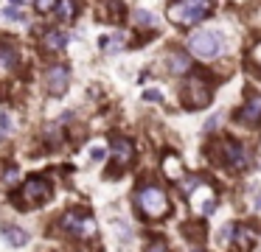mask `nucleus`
Returning <instances> with one entry per match:
<instances>
[{"label":"nucleus","instance_id":"obj_26","mask_svg":"<svg viewBox=\"0 0 261 252\" xmlns=\"http://www.w3.org/2000/svg\"><path fill=\"white\" fill-rule=\"evenodd\" d=\"M217 126H219V115H217V118H211V121L205 123V129H208V132H211V129H217Z\"/></svg>","mask_w":261,"mask_h":252},{"label":"nucleus","instance_id":"obj_14","mask_svg":"<svg viewBox=\"0 0 261 252\" xmlns=\"http://www.w3.org/2000/svg\"><path fill=\"white\" fill-rule=\"evenodd\" d=\"M166 65H169V70H172V73H188L191 59H188L183 51H172V53H169V59H166Z\"/></svg>","mask_w":261,"mask_h":252},{"label":"nucleus","instance_id":"obj_11","mask_svg":"<svg viewBox=\"0 0 261 252\" xmlns=\"http://www.w3.org/2000/svg\"><path fill=\"white\" fill-rule=\"evenodd\" d=\"M65 45H68V34H65L62 28H51V31H45V34H43V48L48 53L62 51Z\"/></svg>","mask_w":261,"mask_h":252},{"label":"nucleus","instance_id":"obj_22","mask_svg":"<svg viewBox=\"0 0 261 252\" xmlns=\"http://www.w3.org/2000/svg\"><path fill=\"white\" fill-rule=\"evenodd\" d=\"M6 17L9 20H23V11L14 9V6H9V9H6Z\"/></svg>","mask_w":261,"mask_h":252},{"label":"nucleus","instance_id":"obj_24","mask_svg":"<svg viewBox=\"0 0 261 252\" xmlns=\"http://www.w3.org/2000/svg\"><path fill=\"white\" fill-rule=\"evenodd\" d=\"M250 59L256 62L259 68H261V42H259V45H256V48H253V51H250Z\"/></svg>","mask_w":261,"mask_h":252},{"label":"nucleus","instance_id":"obj_13","mask_svg":"<svg viewBox=\"0 0 261 252\" xmlns=\"http://www.w3.org/2000/svg\"><path fill=\"white\" fill-rule=\"evenodd\" d=\"M3 241L9 244V247H26L28 233L23 227H3Z\"/></svg>","mask_w":261,"mask_h":252},{"label":"nucleus","instance_id":"obj_10","mask_svg":"<svg viewBox=\"0 0 261 252\" xmlns=\"http://www.w3.org/2000/svg\"><path fill=\"white\" fill-rule=\"evenodd\" d=\"M236 115H239L244 123H259L261 121V96L250 93V96H247V104H244Z\"/></svg>","mask_w":261,"mask_h":252},{"label":"nucleus","instance_id":"obj_8","mask_svg":"<svg viewBox=\"0 0 261 252\" xmlns=\"http://www.w3.org/2000/svg\"><path fill=\"white\" fill-rule=\"evenodd\" d=\"M45 81H48V93H51V96H62V93L68 90V84H70L68 68H65V65H53V68L48 70Z\"/></svg>","mask_w":261,"mask_h":252},{"label":"nucleus","instance_id":"obj_1","mask_svg":"<svg viewBox=\"0 0 261 252\" xmlns=\"http://www.w3.org/2000/svg\"><path fill=\"white\" fill-rule=\"evenodd\" d=\"M211 14V0H172L169 3V20L177 26H194Z\"/></svg>","mask_w":261,"mask_h":252},{"label":"nucleus","instance_id":"obj_25","mask_svg":"<svg viewBox=\"0 0 261 252\" xmlns=\"http://www.w3.org/2000/svg\"><path fill=\"white\" fill-rule=\"evenodd\" d=\"M146 101H160V93H157V90H149V93H146Z\"/></svg>","mask_w":261,"mask_h":252},{"label":"nucleus","instance_id":"obj_19","mask_svg":"<svg viewBox=\"0 0 261 252\" xmlns=\"http://www.w3.org/2000/svg\"><path fill=\"white\" fill-rule=\"evenodd\" d=\"M14 180H17V168H14V165H9V171H6V174H3V185H6V188H9V185L14 182Z\"/></svg>","mask_w":261,"mask_h":252},{"label":"nucleus","instance_id":"obj_20","mask_svg":"<svg viewBox=\"0 0 261 252\" xmlns=\"http://www.w3.org/2000/svg\"><path fill=\"white\" fill-rule=\"evenodd\" d=\"M6 132H11V118L9 115H0V138H3Z\"/></svg>","mask_w":261,"mask_h":252},{"label":"nucleus","instance_id":"obj_18","mask_svg":"<svg viewBox=\"0 0 261 252\" xmlns=\"http://www.w3.org/2000/svg\"><path fill=\"white\" fill-rule=\"evenodd\" d=\"M132 17L138 20V23H143V26H152V23H155V17H152V14H149V11H135V14H132Z\"/></svg>","mask_w":261,"mask_h":252},{"label":"nucleus","instance_id":"obj_30","mask_svg":"<svg viewBox=\"0 0 261 252\" xmlns=\"http://www.w3.org/2000/svg\"><path fill=\"white\" fill-rule=\"evenodd\" d=\"M194 252H202V250H194Z\"/></svg>","mask_w":261,"mask_h":252},{"label":"nucleus","instance_id":"obj_4","mask_svg":"<svg viewBox=\"0 0 261 252\" xmlns=\"http://www.w3.org/2000/svg\"><path fill=\"white\" fill-rule=\"evenodd\" d=\"M188 48L200 59H217L222 53V36L217 31H194L191 39H188Z\"/></svg>","mask_w":261,"mask_h":252},{"label":"nucleus","instance_id":"obj_29","mask_svg":"<svg viewBox=\"0 0 261 252\" xmlns=\"http://www.w3.org/2000/svg\"><path fill=\"white\" fill-rule=\"evenodd\" d=\"M256 208L261 210V193H259V196H256Z\"/></svg>","mask_w":261,"mask_h":252},{"label":"nucleus","instance_id":"obj_15","mask_svg":"<svg viewBox=\"0 0 261 252\" xmlns=\"http://www.w3.org/2000/svg\"><path fill=\"white\" fill-rule=\"evenodd\" d=\"M230 238L236 241L239 250H250L253 244H256V233L247 230V227H233V230H230Z\"/></svg>","mask_w":261,"mask_h":252},{"label":"nucleus","instance_id":"obj_9","mask_svg":"<svg viewBox=\"0 0 261 252\" xmlns=\"http://www.w3.org/2000/svg\"><path fill=\"white\" fill-rule=\"evenodd\" d=\"M113 157L118 168H127L132 163V157H135V148L127 138H113Z\"/></svg>","mask_w":261,"mask_h":252},{"label":"nucleus","instance_id":"obj_28","mask_svg":"<svg viewBox=\"0 0 261 252\" xmlns=\"http://www.w3.org/2000/svg\"><path fill=\"white\" fill-rule=\"evenodd\" d=\"M11 6H14V9H20V6H23V0H9Z\"/></svg>","mask_w":261,"mask_h":252},{"label":"nucleus","instance_id":"obj_16","mask_svg":"<svg viewBox=\"0 0 261 252\" xmlns=\"http://www.w3.org/2000/svg\"><path fill=\"white\" fill-rule=\"evenodd\" d=\"M14 68H17V51L14 48H0V76L11 73Z\"/></svg>","mask_w":261,"mask_h":252},{"label":"nucleus","instance_id":"obj_17","mask_svg":"<svg viewBox=\"0 0 261 252\" xmlns=\"http://www.w3.org/2000/svg\"><path fill=\"white\" fill-rule=\"evenodd\" d=\"M76 11V3L73 0H59V20H70Z\"/></svg>","mask_w":261,"mask_h":252},{"label":"nucleus","instance_id":"obj_23","mask_svg":"<svg viewBox=\"0 0 261 252\" xmlns=\"http://www.w3.org/2000/svg\"><path fill=\"white\" fill-rule=\"evenodd\" d=\"M149 252H166V241H160V238L152 241V244H149Z\"/></svg>","mask_w":261,"mask_h":252},{"label":"nucleus","instance_id":"obj_12","mask_svg":"<svg viewBox=\"0 0 261 252\" xmlns=\"http://www.w3.org/2000/svg\"><path fill=\"white\" fill-rule=\"evenodd\" d=\"M163 174H166V180L180 182V180L185 177V168H183V163H180L174 154H166V157H163Z\"/></svg>","mask_w":261,"mask_h":252},{"label":"nucleus","instance_id":"obj_7","mask_svg":"<svg viewBox=\"0 0 261 252\" xmlns=\"http://www.w3.org/2000/svg\"><path fill=\"white\" fill-rule=\"evenodd\" d=\"M219 157H222V163H227L230 168H244L247 165V154H244V148L236 143V140H222L219 143Z\"/></svg>","mask_w":261,"mask_h":252},{"label":"nucleus","instance_id":"obj_5","mask_svg":"<svg viewBox=\"0 0 261 252\" xmlns=\"http://www.w3.org/2000/svg\"><path fill=\"white\" fill-rule=\"evenodd\" d=\"M17 199H20V205H23V210L45 205V202L51 199V185L45 182V180H28V182L20 188Z\"/></svg>","mask_w":261,"mask_h":252},{"label":"nucleus","instance_id":"obj_27","mask_svg":"<svg viewBox=\"0 0 261 252\" xmlns=\"http://www.w3.org/2000/svg\"><path fill=\"white\" fill-rule=\"evenodd\" d=\"M90 154H93V160H101V157H104V151H101V148H93Z\"/></svg>","mask_w":261,"mask_h":252},{"label":"nucleus","instance_id":"obj_2","mask_svg":"<svg viewBox=\"0 0 261 252\" xmlns=\"http://www.w3.org/2000/svg\"><path fill=\"white\" fill-rule=\"evenodd\" d=\"M135 202H138L140 213H143L146 218H163L166 213H169V199H166V193L152 182L140 188L138 196H135Z\"/></svg>","mask_w":261,"mask_h":252},{"label":"nucleus","instance_id":"obj_3","mask_svg":"<svg viewBox=\"0 0 261 252\" xmlns=\"http://www.w3.org/2000/svg\"><path fill=\"white\" fill-rule=\"evenodd\" d=\"M183 101L188 109H202V107L211 104V84L205 81V76L194 73L183 87Z\"/></svg>","mask_w":261,"mask_h":252},{"label":"nucleus","instance_id":"obj_6","mask_svg":"<svg viewBox=\"0 0 261 252\" xmlns=\"http://www.w3.org/2000/svg\"><path fill=\"white\" fill-rule=\"evenodd\" d=\"M62 227L68 230V233L79 235V238H93L96 235V221L90 216H82L79 210H70L62 216Z\"/></svg>","mask_w":261,"mask_h":252},{"label":"nucleus","instance_id":"obj_21","mask_svg":"<svg viewBox=\"0 0 261 252\" xmlns=\"http://www.w3.org/2000/svg\"><path fill=\"white\" fill-rule=\"evenodd\" d=\"M34 6H37L40 11H51L53 6H56V0H34Z\"/></svg>","mask_w":261,"mask_h":252}]
</instances>
